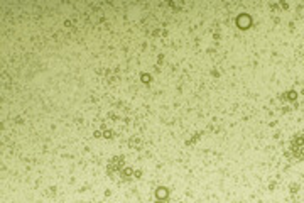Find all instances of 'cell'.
<instances>
[{"label":"cell","mask_w":304,"mask_h":203,"mask_svg":"<svg viewBox=\"0 0 304 203\" xmlns=\"http://www.w3.org/2000/svg\"><path fill=\"white\" fill-rule=\"evenodd\" d=\"M236 22H238V26H240V29H247V27L252 24V20H250V17H247V15H240L238 19H236Z\"/></svg>","instance_id":"cell-1"},{"label":"cell","mask_w":304,"mask_h":203,"mask_svg":"<svg viewBox=\"0 0 304 203\" xmlns=\"http://www.w3.org/2000/svg\"><path fill=\"white\" fill-rule=\"evenodd\" d=\"M167 195H169V191H167V188H164V186H159V188L155 189V196H157L159 200H166Z\"/></svg>","instance_id":"cell-2"},{"label":"cell","mask_w":304,"mask_h":203,"mask_svg":"<svg viewBox=\"0 0 304 203\" xmlns=\"http://www.w3.org/2000/svg\"><path fill=\"white\" fill-rule=\"evenodd\" d=\"M142 78H144V81H145V83H149V74H144Z\"/></svg>","instance_id":"cell-3"},{"label":"cell","mask_w":304,"mask_h":203,"mask_svg":"<svg viewBox=\"0 0 304 203\" xmlns=\"http://www.w3.org/2000/svg\"><path fill=\"white\" fill-rule=\"evenodd\" d=\"M155 203H164V202H162V200H157V202H155Z\"/></svg>","instance_id":"cell-4"}]
</instances>
